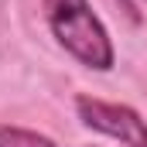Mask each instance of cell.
Returning <instances> with one entry per match:
<instances>
[{"label": "cell", "instance_id": "cell-1", "mask_svg": "<svg viewBox=\"0 0 147 147\" xmlns=\"http://www.w3.org/2000/svg\"><path fill=\"white\" fill-rule=\"evenodd\" d=\"M45 14H48V28L55 41L79 58L82 65L96 69V72H110L116 62L110 31L103 28V21L92 14L89 0H45Z\"/></svg>", "mask_w": 147, "mask_h": 147}, {"label": "cell", "instance_id": "cell-2", "mask_svg": "<svg viewBox=\"0 0 147 147\" xmlns=\"http://www.w3.org/2000/svg\"><path fill=\"white\" fill-rule=\"evenodd\" d=\"M75 113L89 130H99L113 140H123L127 147H147V120L137 110L123 106V103H106V99H92V96H79Z\"/></svg>", "mask_w": 147, "mask_h": 147}, {"label": "cell", "instance_id": "cell-3", "mask_svg": "<svg viewBox=\"0 0 147 147\" xmlns=\"http://www.w3.org/2000/svg\"><path fill=\"white\" fill-rule=\"evenodd\" d=\"M0 147H58L51 137L38 134V130H24V127H10L0 123Z\"/></svg>", "mask_w": 147, "mask_h": 147}]
</instances>
